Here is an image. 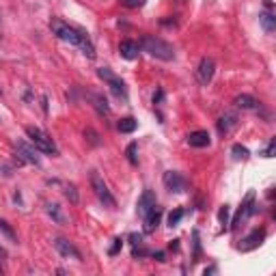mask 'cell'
<instances>
[{"mask_svg":"<svg viewBox=\"0 0 276 276\" xmlns=\"http://www.w3.org/2000/svg\"><path fill=\"white\" fill-rule=\"evenodd\" d=\"M50 31H52V35H56L58 39H61V41L80 48L86 58H95V45H93L91 39H88V35L82 33L80 28L69 26L67 22H61V19H52V22H50Z\"/></svg>","mask_w":276,"mask_h":276,"instance_id":"1","label":"cell"},{"mask_svg":"<svg viewBox=\"0 0 276 276\" xmlns=\"http://www.w3.org/2000/svg\"><path fill=\"white\" fill-rule=\"evenodd\" d=\"M138 45H141L143 52H147L149 56L157 58V61H166V63H169V61H173V58H175V48L171 43H166L164 39L155 37V35H143Z\"/></svg>","mask_w":276,"mask_h":276,"instance_id":"2","label":"cell"},{"mask_svg":"<svg viewBox=\"0 0 276 276\" xmlns=\"http://www.w3.org/2000/svg\"><path fill=\"white\" fill-rule=\"evenodd\" d=\"M26 136L31 138V145H35V149L39 151H43V153H52L56 155V145L50 136H48L43 130H39V127H33V125H28L26 127Z\"/></svg>","mask_w":276,"mask_h":276,"instance_id":"3","label":"cell"},{"mask_svg":"<svg viewBox=\"0 0 276 276\" xmlns=\"http://www.w3.org/2000/svg\"><path fill=\"white\" fill-rule=\"evenodd\" d=\"M97 76H100L108 86H110V91L114 93V97H119V100L127 102V88H125V82L121 80L119 76H114L108 67H100V69H97Z\"/></svg>","mask_w":276,"mask_h":276,"instance_id":"4","label":"cell"},{"mask_svg":"<svg viewBox=\"0 0 276 276\" xmlns=\"http://www.w3.org/2000/svg\"><path fill=\"white\" fill-rule=\"evenodd\" d=\"M91 188H93V192H95V196L100 199L106 207H117V201H114V196L110 194V190H108V186H106V181L100 177V173L97 171H91Z\"/></svg>","mask_w":276,"mask_h":276,"instance_id":"5","label":"cell"},{"mask_svg":"<svg viewBox=\"0 0 276 276\" xmlns=\"http://www.w3.org/2000/svg\"><path fill=\"white\" fill-rule=\"evenodd\" d=\"M162 181L166 186V190L173 192V194H181V192H186V188H188L186 177L181 173H177V171H166L164 177H162Z\"/></svg>","mask_w":276,"mask_h":276,"instance_id":"6","label":"cell"},{"mask_svg":"<svg viewBox=\"0 0 276 276\" xmlns=\"http://www.w3.org/2000/svg\"><path fill=\"white\" fill-rule=\"evenodd\" d=\"M255 214V192H248V196H246V201L242 203V207L238 210V214H235V218H233V222H231V229L235 231L238 226L248 218V216H252Z\"/></svg>","mask_w":276,"mask_h":276,"instance_id":"7","label":"cell"},{"mask_svg":"<svg viewBox=\"0 0 276 276\" xmlns=\"http://www.w3.org/2000/svg\"><path fill=\"white\" fill-rule=\"evenodd\" d=\"M214 69H216V63H214V58H201V63L199 67H196V78H199V82L203 86H207L212 82V78H214Z\"/></svg>","mask_w":276,"mask_h":276,"instance_id":"8","label":"cell"},{"mask_svg":"<svg viewBox=\"0 0 276 276\" xmlns=\"http://www.w3.org/2000/svg\"><path fill=\"white\" fill-rule=\"evenodd\" d=\"M54 246H56V250H58V255H61V257L82 261L80 250H78L76 246H74L72 242H69V240H65V238H56V240H54Z\"/></svg>","mask_w":276,"mask_h":276,"instance_id":"9","label":"cell"},{"mask_svg":"<svg viewBox=\"0 0 276 276\" xmlns=\"http://www.w3.org/2000/svg\"><path fill=\"white\" fill-rule=\"evenodd\" d=\"M155 205H157V203H155V194H153L151 190H145V192L141 194V199H138V203H136V212H138V216H141V218H145V216L149 214Z\"/></svg>","mask_w":276,"mask_h":276,"instance_id":"10","label":"cell"},{"mask_svg":"<svg viewBox=\"0 0 276 276\" xmlns=\"http://www.w3.org/2000/svg\"><path fill=\"white\" fill-rule=\"evenodd\" d=\"M265 240V231L263 229H255L248 238H246L242 244H240V250H252V248H257V246H261V242Z\"/></svg>","mask_w":276,"mask_h":276,"instance_id":"11","label":"cell"},{"mask_svg":"<svg viewBox=\"0 0 276 276\" xmlns=\"http://www.w3.org/2000/svg\"><path fill=\"white\" fill-rule=\"evenodd\" d=\"M119 54L125 58V61H134L141 54V45L136 41H130V39H125V41L119 43Z\"/></svg>","mask_w":276,"mask_h":276,"instance_id":"12","label":"cell"},{"mask_svg":"<svg viewBox=\"0 0 276 276\" xmlns=\"http://www.w3.org/2000/svg\"><path fill=\"white\" fill-rule=\"evenodd\" d=\"M17 153L19 155H22V160L24 162H28V164H39V155H37V149H35V145L31 147V145H26V143H22V141H19L17 145Z\"/></svg>","mask_w":276,"mask_h":276,"instance_id":"13","label":"cell"},{"mask_svg":"<svg viewBox=\"0 0 276 276\" xmlns=\"http://www.w3.org/2000/svg\"><path fill=\"white\" fill-rule=\"evenodd\" d=\"M160 218H162V210H160V207H153V210L149 212V214H147L145 216V233H151V231H155L157 229V224H160Z\"/></svg>","mask_w":276,"mask_h":276,"instance_id":"14","label":"cell"},{"mask_svg":"<svg viewBox=\"0 0 276 276\" xmlns=\"http://www.w3.org/2000/svg\"><path fill=\"white\" fill-rule=\"evenodd\" d=\"M210 143H212V138L205 130H196V132L188 134V145L190 147H199L201 149V147H210Z\"/></svg>","mask_w":276,"mask_h":276,"instance_id":"15","label":"cell"},{"mask_svg":"<svg viewBox=\"0 0 276 276\" xmlns=\"http://www.w3.org/2000/svg\"><path fill=\"white\" fill-rule=\"evenodd\" d=\"M45 214L56 222V224H67V216L61 212V205L56 203H45Z\"/></svg>","mask_w":276,"mask_h":276,"instance_id":"16","label":"cell"},{"mask_svg":"<svg viewBox=\"0 0 276 276\" xmlns=\"http://www.w3.org/2000/svg\"><path fill=\"white\" fill-rule=\"evenodd\" d=\"M233 104L235 106H238V108H242V110H252V108H257V100H255V97L252 95H238V97H235V100H233Z\"/></svg>","mask_w":276,"mask_h":276,"instance_id":"17","label":"cell"},{"mask_svg":"<svg viewBox=\"0 0 276 276\" xmlns=\"http://www.w3.org/2000/svg\"><path fill=\"white\" fill-rule=\"evenodd\" d=\"M235 123H238V121H235V114H229V112L222 114L220 119H218V134H220V136L229 134V130H231Z\"/></svg>","mask_w":276,"mask_h":276,"instance_id":"18","label":"cell"},{"mask_svg":"<svg viewBox=\"0 0 276 276\" xmlns=\"http://www.w3.org/2000/svg\"><path fill=\"white\" fill-rule=\"evenodd\" d=\"M259 24L263 26V31L268 33V35L276 31V17H274L272 13H268V11H263V13L259 15Z\"/></svg>","mask_w":276,"mask_h":276,"instance_id":"19","label":"cell"},{"mask_svg":"<svg viewBox=\"0 0 276 276\" xmlns=\"http://www.w3.org/2000/svg\"><path fill=\"white\" fill-rule=\"evenodd\" d=\"M88 100L93 102V106L97 108V112H100V114H110V106H108V102L104 100L102 95H97V93H91V95H88Z\"/></svg>","mask_w":276,"mask_h":276,"instance_id":"20","label":"cell"},{"mask_svg":"<svg viewBox=\"0 0 276 276\" xmlns=\"http://www.w3.org/2000/svg\"><path fill=\"white\" fill-rule=\"evenodd\" d=\"M117 127H119L121 134H132L138 127V121L134 119V117H125V119H121L119 123H117Z\"/></svg>","mask_w":276,"mask_h":276,"instance_id":"21","label":"cell"},{"mask_svg":"<svg viewBox=\"0 0 276 276\" xmlns=\"http://www.w3.org/2000/svg\"><path fill=\"white\" fill-rule=\"evenodd\" d=\"M231 151H233V157L235 160H248V149H246V147H242V145H233L231 147Z\"/></svg>","mask_w":276,"mask_h":276,"instance_id":"22","label":"cell"},{"mask_svg":"<svg viewBox=\"0 0 276 276\" xmlns=\"http://www.w3.org/2000/svg\"><path fill=\"white\" fill-rule=\"evenodd\" d=\"M181 218H183V210H173L169 214V226H177L181 222Z\"/></svg>","mask_w":276,"mask_h":276,"instance_id":"23","label":"cell"},{"mask_svg":"<svg viewBox=\"0 0 276 276\" xmlns=\"http://www.w3.org/2000/svg\"><path fill=\"white\" fill-rule=\"evenodd\" d=\"M0 231H3V233H5L11 242H15V240H17V238H15V231L11 229V226H9V222H7V220H0Z\"/></svg>","mask_w":276,"mask_h":276,"instance_id":"24","label":"cell"},{"mask_svg":"<svg viewBox=\"0 0 276 276\" xmlns=\"http://www.w3.org/2000/svg\"><path fill=\"white\" fill-rule=\"evenodd\" d=\"M65 196L72 203H78V190H76V186H72V183L65 186Z\"/></svg>","mask_w":276,"mask_h":276,"instance_id":"25","label":"cell"},{"mask_svg":"<svg viewBox=\"0 0 276 276\" xmlns=\"http://www.w3.org/2000/svg\"><path fill=\"white\" fill-rule=\"evenodd\" d=\"M136 149H138V145H136V143H130V145H127V160H130V164H136V162H138Z\"/></svg>","mask_w":276,"mask_h":276,"instance_id":"26","label":"cell"},{"mask_svg":"<svg viewBox=\"0 0 276 276\" xmlns=\"http://www.w3.org/2000/svg\"><path fill=\"white\" fill-rule=\"evenodd\" d=\"M84 138H86V141L91 143L93 147L100 145V136H97V132H93V130H84Z\"/></svg>","mask_w":276,"mask_h":276,"instance_id":"27","label":"cell"},{"mask_svg":"<svg viewBox=\"0 0 276 276\" xmlns=\"http://www.w3.org/2000/svg\"><path fill=\"white\" fill-rule=\"evenodd\" d=\"M218 218L222 224H229V205H222L220 212H218Z\"/></svg>","mask_w":276,"mask_h":276,"instance_id":"28","label":"cell"},{"mask_svg":"<svg viewBox=\"0 0 276 276\" xmlns=\"http://www.w3.org/2000/svg\"><path fill=\"white\" fill-rule=\"evenodd\" d=\"M145 3H147V0H121V5L130 7V9H138V7H143Z\"/></svg>","mask_w":276,"mask_h":276,"instance_id":"29","label":"cell"},{"mask_svg":"<svg viewBox=\"0 0 276 276\" xmlns=\"http://www.w3.org/2000/svg\"><path fill=\"white\" fill-rule=\"evenodd\" d=\"M121 246H123V240H121V238H117L114 244L110 246V248H108V255H117V252L121 250Z\"/></svg>","mask_w":276,"mask_h":276,"instance_id":"30","label":"cell"},{"mask_svg":"<svg viewBox=\"0 0 276 276\" xmlns=\"http://www.w3.org/2000/svg\"><path fill=\"white\" fill-rule=\"evenodd\" d=\"M274 149H276V143H274V138H272L270 145H268V149H265L261 155H265V157H272V155H274Z\"/></svg>","mask_w":276,"mask_h":276,"instance_id":"31","label":"cell"},{"mask_svg":"<svg viewBox=\"0 0 276 276\" xmlns=\"http://www.w3.org/2000/svg\"><path fill=\"white\" fill-rule=\"evenodd\" d=\"M192 238H194V257H199V252H201V244H199V233H192Z\"/></svg>","mask_w":276,"mask_h":276,"instance_id":"32","label":"cell"},{"mask_svg":"<svg viewBox=\"0 0 276 276\" xmlns=\"http://www.w3.org/2000/svg\"><path fill=\"white\" fill-rule=\"evenodd\" d=\"M130 240H132V246H141V244H143V238H141V235H132Z\"/></svg>","mask_w":276,"mask_h":276,"instance_id":"33","label":"cell"},{"mask_svg":"<svg viewBox=\"0 0 276 276\" xmlns=\"http://www.w3.org/2000/svg\"><path fill=\"white\" fill-rule=\"evenodd\" d=\"M153 257H155L157 261H164V252H153Z\"/></svg>","mask_w":276,"mask_h":276,"instance_id":"34","label":"cell"},{"mask_svg":"<svg viewBox=\"0 0 276 276\" xmlns=\"http://www.w3.org/2000/svg\"><path fill=\"white\" fill-rule=\"evenodd\" d=\"M0 257H7V250L3 248V246H0Z\"/></svg>","mask_w":276,"mask_h":276,"instance_id":"35","label":"cell"},{"mask_svg":"<svg viewBox=\"0 0 276 276\" xmlns=\"http://www.w3.org/2000/svg\"><path fill=\"white\" fill-rule=\"evenodd\" d=\"M0 274H3V268H0Z\"/></svg>","mask_w":276,"mask_h":276,"instance_id":"36","label":"cell"}]
</instances>
